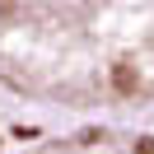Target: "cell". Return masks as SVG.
<instances>
[{
  "mask_svg": "<svg viewBox=\"0 0 154 154\" xmlns=\"http://www.w3.org/2000/svg\"><path fill=\"white\" fill-rule=\"evenodd\" d=\"M38 154H154V135H103V131H89V135H70V140L42 145Z\"/></svg>",
  "mask_w": 154,
  "mask_h": 154,
  "instance_id": "1",
  "label": "cell"
}]
</instances>
